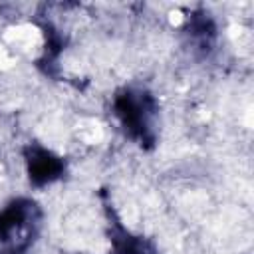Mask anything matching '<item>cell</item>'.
Instances as JSON below:
<instances>
[{
    "label": "cell",
    "mask_w": 254,
    "mask_h": 254,
    "mask_svg": "<svg viewBox=\"0 0 254 254\" xmlns=\"http://www.w3.org/2000/svg\"><path fill=\"white\" fill-rule=\"evenodd\" d=\"M64 171V163L50 151L34 147L28 153V173L32 183L36 185H46L54 179H58Z\"/></svg>",
    "instance_id": "obj_1"
},
{
    "label": "cell",
    "mask_w": 254,
    "mask_h": 254,
    "mask_svg": "<svg viewBox=\"0 0 254 254\" xmlns=\"http://www.w3.org/2000/svg\"><path fill=\"white\" fill-rule=\"evenodd\" d=\"M115 109H117V115L121 117L123 125L129 129L131 135H135V137H143V135H145V123H143L141 109H139V105L133 101V97H131L129 93L117 95V99H115Z\"/></svg>",
    "instance_id": "obj_2"
},
{
    "label": "cell",
    "mask_w": 254,
    "mask_h": 254,
    "mask_svg": "<svg viewBox=\"0 0 254 254\" xmlns=\"http://www.w3.org/2000/svg\"><path fill=\"white\" fill-rule=\"evenodd\" d=\"M24 218V210L20 204H10L2 214H0V236H6L18 222H22Z\"/></svg>",
    "instance_id": "obj_3"
}]
</instances>
